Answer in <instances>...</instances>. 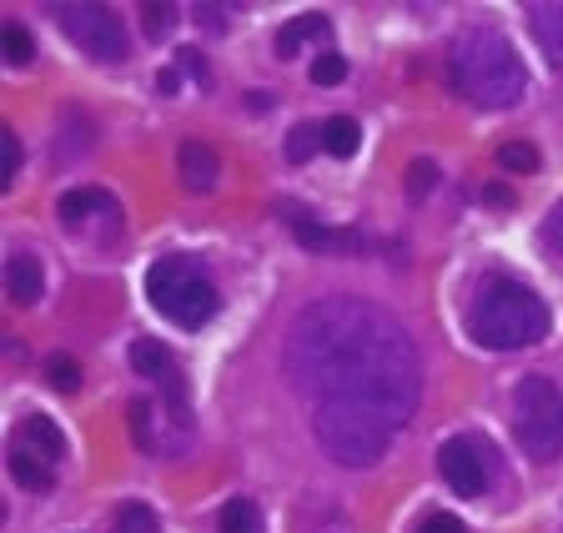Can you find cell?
<instances>
[{
	"mask_svg": "<svg viewBox=\"0 0 563 533\" xmlns=\"http://www.w3.org/2000/svg\"><path fill=\"white\" fill-rule=\"evenodd\" d=\"M176 166H181V187L187 191H211L217 177H222V162H217V152L207 142H181Z\"/></svg>",
	"mask_w": 563,
	"mask_h": 533,
	"instance_id": "cell-11",
	"label": "cell"
},
{
	"mask_svg": "<svg viewBox=\"0 0 563 533\" xmlns=\"http://www.w3.org/2000/svg\"><path fill=\"white\" fill-rule=\"evenodd\" d=\"M438 181V166L433 162H412V171H408V187H412V197H422V191Z\"/></svg>",
	"mask_w": 563,
	"mask_h": 533,
	"instance_id": "cell-29",
	"label": "cell"
},
{
	"mask_svg": "<svg viewBox=\"0 0 563 533\" xmlns=\"http://www.w3.org/2000/svg\"><path fill=\"white\" fill-rule=\"evenodd\" d=\"M543 252L563 262V202H553V212L543 216Z\"/></svg>",
	"mask_w": 563,
	"mask_h": 533,
	"instance_id": "cell-27",
	"label": "cell"
},
{
	"mask_svg": "<svg viewBox=\"0 0 563 533\" xmlns=\"http://www.w3.org/2000/svg\"><path fill=\"white\" fill-rule=\"evenodd\" d=\"M141 25L152 41H166L176 31V5H141Z\"/></svg>",
	"mask_w": 563,
	"mask_h": 533,
	"instance_id": "cell-24",
	"label": "cell"
},
{
	"mask_svg": "<svg viewBox=\"0 0 563 533\" xmlns=\"http://www.w3.org/2000/svg\"><path fill=\"white\" fill-rule=\"evenodd\" d=\"M483 197H488V202H498V207H508V202H514V197H508L504 187H488V191H483Z\"/></svg>",
	"mask_w": 563,
	"mask_h": 533,
	"instance_id": "cell-33",
	"label": "cell"
},
{
	"mask_svg": "<svg viewBox=\"0 0 563 533\" xmlns=\"http://www.w3.org/2000/svg\"><path fill=\"white\" fill-rule=\"evenodd\" d=\"M453 86L468 96L473 107H488V111L518 107L528 91L523 56L498 31H468L453 51Z\"/></svg>",
	"mask_w": 563,
	"mask_h": 533,
	"instance_id": "cell-3",
	"label": "cell"
},
{
	"mask_svg": "<svg viewBox=\"0 0 563 533\" xmlns=\"http://www.w3.org/2000/svg\"><path fill=\"white\" fill-rule=\"evenodd\" d=\"M0 152H5V166H0V187H11L15 171H21V142H15V131H0Z\"/></svg>",
	"mask_w": 563,
	"mask_h": 533,
	"instance_id": "cell-28",
	"label": "cell"
},
{
	"mask_svg": "<svg viewBox=\"0 0 563 533\" xmlns=\"http://www.w3.org/2000/svg\"><path fill=\"white\" fill-rule=\"evenodd\" d=\"M181 66H187V71L197 76V81H207V60H201L197 51H181Z\"/></svg>",
	"mask_w": 563,
	"mask_h": 533,
	"instance_id": "cell-31",
	"label": "cell"
},
{
	"mask_svg": "<svg viewBox=\"0 0 563 533\" xmlns=\"http://www.w3.org/2000/svg\"><path fill=\"white\" fill-rule=\"evenodd\" d=\"M176 81H181V76H176V71H162V76H156V91H162V96H172V91H176Z\"/></svg>",
	"mask_w": 563,
	"mask_h": 533,
	"instance_id": "cell-32",
	"label": "cell"
},
{
	"mask_svg": "<svg viewBox=\"0 0 563 533\" xmlns=\"http://www.w3.org/2000/svg\"><path fill=\"white\" fill-rule=\"evenodd\" d=\"M342 76H347V60H342L338 51H322V56L312 60V81L317 86H338Z\"/></svg>",
	"mask_w": 563,
	"mask_h": 533,
	"instance_id": "cell-26",
	"label": "cell"
},
{
	"mask_svg": "<svg viewBox=\"0 0 563 533\" xmlns=\"http://www.w3.org/2000/svg\"><path fill=\"white\" fill-rule=\"evenodd\" d=\"M438 474L453 488L457 498H483L498 478V453L488 438H473V433H457L438 448Z\"/></svg>",
	"mask_w": 563,
	"mask_h": 533,
	"instance_id": "cell-7",
	"label": "cell"
},
{
	"mask_svg": "<svg viewBox=\"0 0 563 533\" xmlns=\"http://www.w3.org/2000/svg\"><path fill=\"white\" fill-rule=\"evenodd\" d=\"M131 368H136L141 378L162 382L172 398H181V403H187V378H181V363H176L172 347L152 343V337H141V343H131Z\"/></svg>",
	"mask_w": 563,
	"mask_h": 533,
	"instance_id": "cell-9",
	"label": "cell"
},
{
	"mask_svg": "<svg viewBox=\"0 0 563 533\" xmlns=\"http://www.w3.org/2000/svg\"><path fill=\"white\" fill-rule=\"evenodd\" d=\"M317 146H322V126H312V121H307V126H297L292 136H287V162H292V166L312 162Z\"/></svg>",
	"mask_w": 563,
	"mask_h": 533,
	"instance_id": "cell-23",
	"label": "cell"
},
{
	"mask_svg": "<svg viewBox=\"0 0 563 533\" xmlns=\"http://www.w3.org/2000/svg\"><path fill=\"white\" fill-rule=\"evenodd\" d=\"M146 297H152V308L162 312L166 322H176V327H187V332L207 327V322L217 318V308H222L217 282L187 257L152 262V273H146Z\"/></svg>",
	"mask_w": 563,
	"mask_h": 533,
	"instance_id": "cell-4",
	"label": "cell"
},
{
	"mask_svg": "<svg viewBox=\"0 0 563 533\" xmlns=\"http://www.w3.org/2000/svg\"><path fill=\"white\" fill-rule=\"evenodd\" d=\"M357 142H363V126L352 116H332V121H322V152H332V156H352L357 152Z\"/></svg>",
	"mask_w": 563,
	"mask_h": 533,
	"instance_id": "cell-17",
	"label": "cell"
},
{
	"mask_svg": "<svg viewBox=\"0 0 563 533\" xmlns=\"http://www.w3.org/2000/svg\"><path fill=\"white\" fill-rule=\"evenodd\" d=\"M60 25L86 56L106 60V66L126 60V25L111 5H60Z\"/></svg>",
	"mask_w": 563,
	"mask_h": 533,
	"instance_id": "cell-8",
	"label": "cell"
},
{
	"mask_svg": "<svg viewBox=\"0 0 563 533\" xmlns=\"http://www.w3.org/2000/svg\"><path fill=\"white\" fill-rule=\"evenodd\" d=\"M46 378H51V388H56V392H76V388H81V363H76V357H66V353H56L46 363Z\"/></svg>",
	"mask_w": 563,
	"mask_h": 533,
	"instance_id": "cell-22",
	"label": "cell"
},
{
	"mask_svg": "<svg viewBox=\"0 0 563 533\" xmlns=\"http://www.w3.org/2000/svg\"><path fill=\"white\" fill-rule=\"evenodd\" d=\"M222 533H267V529H262V509L252 503V498H227Z\"/></svg>",
	"mask_w": 563,
	"mask_h": 533,
	"instance_id": "cell-18",
	"label": "cell"
},
{
	"mask_svg": "<svg viewBox=\"0 0 563 533\" xmlns=\"http://www.w3.org/2000/svg\"><path fill=\"white\" fill-rule=\"evenodd\" d=\"M282 368L312 403H357L402 427L418 408L422 363L398 318L357 297H322L292 322Z\"/></svg>",
	"mask_w": 563,
	"mask_h": 533,
	"instance_id": "cell-1",
	"label": "cell"
},
{
	"mask_svg": "<svg viewBox=\"0 0 563 533\" xmlns=\"http://www.w3.org/2000/svg\"><path fill=\"white\" fill-rule=\"evenodd\" d=\"M292 226H297V237H302L307 247H317V252H328V247H352V242H357V237H342V232H328V226L307 222V216H292Z\"/></svg>",
	"mask_w": 563,
	"mask_h": 533,
	"instance_id": "cell-20",
	"label": "cell"
},
{
	"mask_svg": "<svg viewBox=\"0 0 563 533\" xmlns=\"http://www.w3.org/2000/svg\"><path fill=\"white\" fill-rule=\"evenodd\" d=\"M498 166H504V171H518V177H523V171H539V152H533L528 142H508L504 152H498Z\"/></svg>",
	"mask_w": 563,
	"mask_h": 533,
	"instance_id": "cell-25",
	"label": "cell"
},
{
	"mask_svg": "<svg viewBox=\"0 0 563 533\" xmlns=\"http://www.w3.org/2000/svg\"><path fill=\"white\" fill-rule=\"evenodd\" d=\"M468 337L493 353L533 347L549 337V308L533 287L514 282V277H488L468 308Z\"/></svg>",
	"mask_w": 563,
	"mask_h": 533,
	"instance_id": "cell-2",
	"label": "cell"
},
{
	"mask_svg": "<svg viewBox=\"0 0 563 533\" xmlns=\"http://www.w3.org/2000/svg\"><path fill=\"white\" fill-rule=\"evenodd\" d=\"M0 46H5V60H11V66H31L35 60V41L25 25H5V31H0Z\"/></svg>",
	"mask_w": 563,
	"mask_h": 533,
	"instance_id": "cell-19",
	"label": "cell"
},
{
	"mask_svg": "<svg viewBox=\"0 0 563 533\" xmlns=\"http://www.w3.org/2000/svg\"><path fill=\"white\" fill-rule=\"evenodd\" d=\"M11 478L21 488H31V493H46V488H56V463H46V458H35V453H25V448H15L11 443Z\"/></svg>",
	"mask_w": 563,
	"mask_h": 533,
	"instance_id": "cell-15",
	"label": "cell"
},
{
	"mask_svg": "<svg viewBox=\"0 0 563 533\" xmlns=\"http://www.w3.org/2000/svg\"><path fill=\"white\" fill-rule=\"evenodd\" d=\"M328 31H332L328 15H297V21H287V25L277 31V56L292 60L297 51L307 46V41H328Z\"/></svg>",
	"mask_w": 563,
	"mask_h": 533,
	"instance_id": "cell-14",
	"label": "cell"
},
{
	"mask_svg": "<svg viewBox=\"0 0 563 533\" xmlns=\"http://www.w3.org/2000/svg\"><path fill=\"white\" fill-rule=\"evenodd\" d=\"M533 36L553 66H563V5H533Z\"/></svg>",
	"mask_w": 563,
	"mask_h": 533,
	"instance_id": "cell-16",
	"label": "cell"
},
{
	"mask_svg": "<svg viewBox=\"0 0 563 533\" xmlns=\"http://www.w3.org/2000/svg\"><path fill=\"white\" fill-rule=\"evenodd\" d=\"M418 533H468V529H463L453 513H428V519L418 523Z\"/></svg>",
	"mask_w": 563,
	"mask_h": 533,
	"instance_id": "cell-30",
	"label": "cell"
},
{
	"mask_svg": "<svg viewBox=\"0 0 563 533\" xmlns=\"http://www.w3.org/2000/svg\"><path fill=\"white\" fill-rule=\"evenodd\" d=\"M91 212L121 216V207H117V197H111V191H101V187H81V191H66V197H60V222H66V226H81Z\"/></svg>",
	"mask_w": 563,
	"mask_h": 533,
	"instance_id": "cell-13",
	"label": "cell"
},
{
	"mask_svg": "<svg viewBox=\"0 0 563 533\" xmlns=\"http://www.w3.org/2000/svg\"><path fill=\"white\" fill-rule=\"evenodd\" d=\"M514 427H518V443H523L528 458L553 463L563 448V398L549 378H523L514 392Z\"/></svg>",
	"mask_w": 563,
	"mask_h": 533,
	"instance_id": "cell-6",
	"label": "cell"
},
{
	"mask_svg": "<svg viewBox=\"0 0 563 533\" xmlns=\"http://www.w3.org/2000/svg\"><path fill=\"white\" fill-rule=\"evenodd\" d=\"M117 533H162L156 513L146 503H121L117 509Z\"/></svg>",
	"mask_w": 563,
	"mask_h": 533,
	"instance_id": "cell-21",
	"label": "cell"
},
{
	"mask_svg": "<svg viewBox=\"0 0 563 533\" xmlns=\"http://www.w3.org/2000/svg\"><path fill=\"white\" fill-rule=\"evenodd\" d=\"M312 433L332 463L342 468H373L393 443V423L357 403H317L312 408Z\"/></svg>",
	"mask_w": 563,
	"mask_h": 533,
	"instance_id": "cell-5",
	"label": "cell"
},
{
	"mask_svg": "<svg viewBox=\"0 0 563 533\" xmlns=\"http://www.w3.org/2000/svg\"><path fill=\"white\" fill-rule=\"evenodd\" d=\"M5 292H11L15 308H31V302H41V292H46V267H41V257H31V252H15V257L5 262Z\"/></svg>",
	"mask_w": 563,
	"mask_h": 533,
	"instance_id": "cell-10",
	"label": "cell"
},
{
	"mask_svg": "<svg viewBox=\"0 0 563 533\" xmlns=\"http://www.w3.org/2000/svg\"><path fill=\"white\" fill-rule=\"evenodd\" d=\"M11 443L25 453H35V458H46V463H56L60 453H66V438H60V427L51 423V418H21Z\"/></svg>",
	"mask_w": 563,
	"mask_h": 533,
	"instance_id": "cell-12",
	"label": "cell"
}]
</instances>
